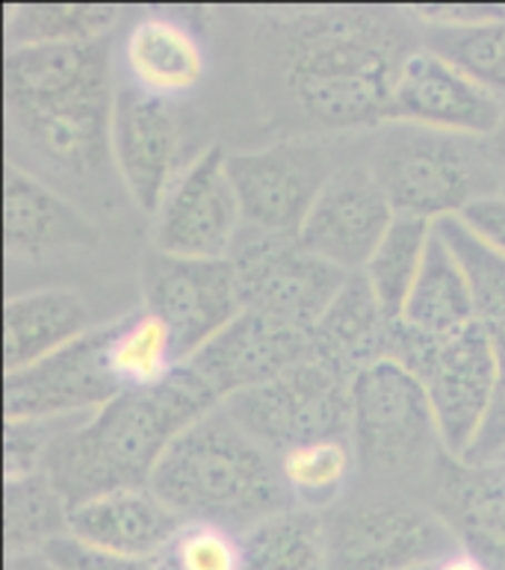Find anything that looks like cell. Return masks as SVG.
<instances>
[{"instance_id": "1", "label": "cell", "mask_w": 505, "mask_h": 570, "mask_svg": "<svg viewBox=\"0 0 505 570\" xmlns=\"http://www.w3.org/2000/svg\"><path fill=\"white\" fill-rule=\"evenodd\" d=\"M417 51L412 27L394 9H308L284 18L275 33L290 107L337 130L385 125L396 80Z\"/></svg>"}, {"instance_id": "2", "label": "cell", "mask_w": 505, "mask_h": 570, "mask_svg": "<svg viewBox=\"0 0 505 570\" xmlns=\"http://www.w3.org/2000/svg\"><path fill=\"white\" fill-rule=\"evenodd\" d=\"M7 112L27 160L66 187L98 180L112 160V107L107 45L9 48Z\"/></svg>"}, {"instance_id": "3", "label": "cell", "mask_w": 505, "mask_h": 570, "mask_svg": "<svg viewBox=\"0 0 505 570\" xmlns=\"http://www.w3.org/2000/svg\"><path fill=\"white\" fill-rule=\"evenodd\" d=\"M214 409V391L184 364L160 387L119 393L89 420L62 429L42 470L69 509L112 491L148 488L166 450Z\"/></svg>"}, {"instance_id": "4", "label": "cell", "mask_w": 505, "mask_h": 570, "mask_svg": "<svg viewBox=\"0 0 505 570\" xmlns=\"http://www.w3.org/2000/svg\"><path fill=\"white\" fill-rule=\"evenodd\" d=\"M148 488L184 520L216 523L237 535L293 502L278 459L225 409L196 420L171 443Z\"/></svg>"}, {"instance_id": "5", "label": "cell", "mask_w": 505, "mask_h": 570, "mask_svg": "<svg viewBox=\"0 0 505 570\" xmlns=\"http://www.w3.org/2000/svg\"><path fill=\"white\" fill-rule=\"evenodd\" d=\"M494 142L464 134L387 121L369 154V169L396 216L440 222L462 216L503 184Z\"/></svg>"}, {"instance_id": "6", "label": "cell", "mask_w": 505, "mask_h": 570, "mask_svg": "<svg viewBox=\"0 0 505 570\" xmlns=\"http://www.w3.org/2000/svg\"><path fill=\"white\" fill-rule=\"evenodd\" d=\"M385 361L405 366L423 384L446 455L455 461L471 459L491 417L499 382L497 350L485 325L473 323L449 337H428L394 320Z\"/></svg>"}, {"instance_id": "7", "label": "cell", "mask_w": 505, "mask_h": 570, "mask_svg": "<svg viewBox=\"0 0 505 570\" xmlns=\"http://www.w3.org/2000/svg\"><path fill=\"white\" fill-rule=\"evenodd\" d=\"M349 443L369 476L403 479L426 470L440 434L423 384L405 366L378 361L351 379Z\"/></svg>"}, {"instance_id": "8", "label": "cell", "mask_w": 505, "mask_h": 570, "mask_svg": "<svg viewBox=\"0 0 505 570\" xmlns=\"http://www.w3.org/2000/svg\"><path fill=\"white\" fill-rule=\"evenodd\" d=\"M225 411L275 459L314 441H349L351 379L310 357L225 402Z\"/></svg>"}, {"instance_id": "9", "label": "cell", "mask_w": 505, "mask_h": 570, "mask_svg": "<svg viewBox=\"0 0 505 570\" xmlns=\"http://www.w3.org/2000/svg\"><path fill=\"white\" fill-rule=\"evenodd\" d=\"M242 307L275 323L310 332L335 302L349 273L310 255L299 237L242 228L231 252Z\"/></svg>"}, {"instance_id": "10", "label": "cell", "mask_w": 505, "mask_h": 570, "mask_svg": "<svg viewBox=\"0 0 505 570\" xmlns=\"http://www.w3.org/2000/svg\"><path fill=\"white\" fill-rule=\"evenodd\" d=\"M326 532L328 570H414L458 550L440 514L396 497L351 502Z\"/></svg>"}, {"instance_id": "11", "label": "cell", "mask_w": 505, "mask_h": 570, "mask_svg": "<svg viewBox=\"0 0 505 570\" xmlns=\"http://www.w3.org/2000/svg\"><path fill=\"white\" fill-rule=\"evenodd\" d=\"M228 178L240 198L246 228L299 237L310 207L340 166L323 142H278L228 154Z\"/></svg>"}, {"instance_id": "12", "label": "cell", "mask_w": 505, "mask_h": 570, "mask_svg": "<svg viewBox=\"0 0 505 570\" xmlns=\"http://www.w3.org/2000/svg\"><path fill=\"white\" fill-rule=\"evenodd\" d=\"M146 307L169 325L180 364H187L207 341L246 311L240 275L231 257L192 261V257L151 255L142 273Z\"/></svg>"}, {"instance_id": "13", "label": "cell", "mask_w": 505, "mask_h": 570, "mask_svg": "<svg viewBox=\"0 0 505 570\" xmlns=\"http://www.w3.org/2000/svg\"><path fill=\"white\" fill-rule=\"evenodd\" d=\"M225 160L228 154L214 145L180 171L155 214V246L160 255L192 261L231 257L246 222Z\"/></svg>"}, {"instance_id": "14", "label": "cell", "mask_w": 505, "mask_h": 570, "mask_svg": "<svg viewBox=\"0 0 505 570\" xmlns=\"http://www.w3.org/2000/svg\"><path fill=\"white\" fill-rule=\"evenodd\" d=\"M112 163L121 184L142 210L157 214L184 163V125L175 101L146 95L133 83L116 86Z\"/></svg>"}, {"instance_id": "15", "label": "cell", "mask_w": 505, "mask_h": 570, "mask_svg": "<svg viewBox=\"0 0 505 570\" xmlns=\"http://www.w3.org/2000/svg\"><path fill=\"white\" fill-rule=\"evenodd\" d=\"M394 219V205L369 163H346L310 207L299 243L343 273H364Z\"/></svg>"}, {"instance_id": "16", "label": "cell", "mask_w": 505, "mask_h": 570, "mask_svg": "<svg viewBox=\"0 0 505 570\" xmlns=\"http://www.w3.org/2000/svg\"><path fill=\"white\" fill-rule=\"evenodd\" d=\"M121 387L107 366V328L89 332L39 364L7 373V420H62L98 411Z\"/></svg>"}, {"instance_id": "17", "label": "cell", "mask_w": 505, "mask_h": 570, "mask_svg": "<svg viewBox=\"0 0 505 570\" xmlns=\"http://www.w3.org/2000/svg\"><path fill=\"white\" fill-rule=\"evenodd\" d=\"M503 112V98L488 92L444 57L420 48L412 53L396 80L387 121L485 139L497 134Z\"/></svg>"}, {"instance_id": "18", "label": "cell", "mask_w": 505, "mask_h": 570, "mask_svg": "<svg viewBox=\"0 0 505 570\" xmlns=\"http://www.w3.org/2000/svg\"><path fill=\"white\" fill-rule=\"evenodd\" d=\"M310 357V332L275 323L255 311H242L214 341H207L189 357L187 366L214 391L216 400L228 402L237 393L273 382Z\"/></svg>"}, {"instance_id": "19", "label": "cell", "mask_w": 505, "mask_h": 570, "mask_svg": "<svg viewBox=\"0 0 505 570\" xmlns=\"http://www.w3.org/2000/svg\"><path fill=\"white\" fill-rule=\"evenodd\" d=\"M98 234L69 198L27 169L9 166L3 178V243L9 257L44 261L92 248Z\"/></svg>"}, {"instance_id": "20", "label": "cell", "mask_w": 505, "mask_h": 570, "mask_svg": "<svg viewBox=\"0 0 505 570\" xmlns=\"http://www.w3.org/2000/svg\"><path fill=\"white\" fill-rule=\"evenodd\" d=\"M184 523L151 488H128L75 505L69 535L130 559H157Z\"/></svg>"}, {"instance_id": "21", "label": "cell", "mask_w": 505, "mask_h": 570, "mask_svg": "<svg viewBox=\"0 0 505 570\" xmlns=\"http://www.w3.org/2000/svg\"><path fill=\"white\" fill-rule=\"evenodd\" d=\"M437 509L467 550L505 570L503 461H446L437 476Z\"/></svg>"}, {"instance_id": "22", "label": "cell", "mask_w": 505, "mask_h": 570, "mask_svg": "<svg viewBox=\"0 0 505 570\" xmlns=\"http://www.w3.org/2000/svg\"><path fill=\"white\" fill-rule=\"evenodd\" d=\"M390 325L394 320L369 287L367 275L351 273L323 320L310 328L314 357L355 379L360 370L385 361Z\"/></svg>"}, {"instance_id": "23", "label": "cell", "mask_w": 505, "mask_h": 570, "mask_svg": "<svg viewBox=\"0 0 505 570\" xmlns=\"http://www.w3.org/2000/svg\"><path fill=\"white\" fill-rule=\"evenodd\" d=\"M128 83L146 95L175 101L205 80L207 60L198 36L171 16H146L125 39Z\"/></svg>"}, {"instance_id": "24", "label": "cell", "mask_w": 505, "mask_h": 570, "mask_svg": "<svg viewBox=\"0 0 505 570\" xmlns=\"http://www.w3.org/2000/svg\"><path fill=\"white\" fill-rule=\"evenodd\" d=\"M437 230L453 246L462 266L471 275L473 293H476V307H479V323L494 341L499 364V382L497 396H494V409L485 423L479 443L473 446L467 461H491L505 452V261L494 252L482 246L479 239L473 237L471 230L464 228L458 216L435 222Z\"/></svg>"}, {"instance_id": "25", "label": "cell", "mask_w": 505, "mask_h": 570, "mask_svg": "<svg viewBox=\"0 0 505 570\" xmlns=\"http://www.w3.org/2000/svg\"><path fill=\"white\" fill-rule=\"evenodd\" d=\"M89 334V307L62 287L9 296L3 307V370L18 373Z\"/></svg>"}, {"instance_id": "26", "label": "cell", "mask_w": 505, "mask_h": 570, "mask_svg": "<svg viewBox=\"0 0 505 570\" xmlns=\"http://www.w3.org/2000/svg\"><path fill=\"white\" fill-rule=\"evenodd\" d=\"M426 48L505 101V9H428Z\"/></svg>"}, {"instance_id": "27", "label": "cell", "mask_w": 505, "mask_h": 570, "mask_svg": "<svg viewBox=\"0 0 505 570\" xmlns=\"http://www.w3.org/2000/svg\"><path fill=\"white\" fill-rule=\"evenodd\" d=\"M399 320L428 337H449L479 323L471 275L437 225Z\"/></svg>"}, {"instance_id": "28", "label": "cell", "mask_w": 505, "mask_h": 570, "mask_svg": "<svg viewBox=\"0 0 505 570\" xmlns=\"http://www.w3.org/2000/svg\"><path fill=\"white\" fill-rule=\"evenodd\" d=\"M107 366L125 393L160 387L184 364L169 325L146 307L107 328Z\"/></svg>"}, {"instance_id": "29", "label": "cell", "mask_w": 505, "mask_h": 570, "mask_svg": "<svg viewBox=\"0 0 505 570\" xmlns=\"http://www.w3.org/2000/svg\"><path fill=\"white\" fill-rule=\"evenodd\" d=\"M246 570H328V532L310 509H287L242 532Z\"/></svg>"}, {"instance_id": "30", "label": "cell", "mask_w": 505, "mask_h": 570, "mask_svg": "<svg viewBox=\"0 0 505 570\" xmlns=\"http://www.w3.org/2000/svg\"><path fill=\"white\" fill-rule=\"evenodd\" d=\"M7 500V553H42L53 538L69 535L71 509L51 476L27 473L3 482Z\"/></svg>"}, {"instance_id": "31", "label": "cell", "mask_w": 505, "mask_h": 570, "mask_svg": "<svg viewBox=\"0 0 505 570\" xmlns=\"http://www.w3.org/2000/svg\"><path fill=\"white\" fill-rule=\"evenodd\" d=\"M119 18L107 3H27L7 12V39L12 48L101 42Z\"/></svg>"}, {"instance_id": "32", "label": "cell", "mask_w": 505, "mask_h": 570, "mask_svg": "<svg viewBox=\"0 0 505 570\" xmlns=\"http://www.w3.org/2000/svg\"><path fill=\"white\" fill-rule=\"evenodd\" d=\"M432 234H435V222L396 216L390 230L382 239V246L376 248V255L369 257L364 275H367L369 287H373L390 320L403 316L408 293L420 275Z\"/></svg>"}, {"instance_id": "33", "label": "cell", "mask_w": 505, "mask_h": 570, "mask_svg": "<svg viewBox=\"0 0 505 570\" xmlns=\"http://www.w3.org/2000/svg\"><path fill=\"white\" fill-rule=\"evenodd\" d=\"M278 468L290 497L301 509H319L340 497L355 468L349 441H314L278 455Z\"/></svg>"}, {"instance_id": "34", "label": "cell", "mask_w": 505, "mask_h": 570, "mask_svg": "<svg viewBox=\"0 0 505 570\" xmlns=\"http://www.w3.org/2000/svg\"><path fill=\"white\" fill-rule=\"evenodd\" d=\"M155 562V570H246L237 532L187 520Z\"/></svg>"}, {"instance_id": "35", "label": "cell", "mask_w": 505, "mask_h": 570, "mask_svg": "<svg viewBox=\"0 0 505 570\" xmlns=\"http://www.w3.org/2000/svg\"><path fill=\"white\" fill-rule=\"evenodd\" d=\"M60 420H7V459H3V473L7 479L39 473L44 468L48 450L60 432H51Z\"/></svg>"}, {"instance_id": "36", "label": "cell", "mask_w": 505, "mask_h": 570, "mask_svg": "<svg viewBox=\"0 0 505 570\" xmlns=\"http://www.w3.org/2000/svg\"><path fill=\"white\" fill-rule=\"evenodd\" d=\"M42 556L53 564V570H155L151 559H130V556L110 553L101 547L83 544L75 535L53 538Z\"/></svg>"}, {"instance_id": "37", "label": "cell", "mask_w": 505, "mask_h": 570, "mask_svg": "<svg viewBox=\"0 0 505 570\" xmlns=\"http://www.w3.org/2000/svg\"><path fill=\"white\" fill-rule=\"evenodd\" d=\"M462 225L479 239L482 246L505 261V196L494 193L473 202L462 216Z\"/></svg>"}, {"instance_id": "38", "label": "cell", "mask_w": 505, "mask_h": 570, "mask_svg": "<svg viewBox=\"0 0 505 570\" xmlns=\"http://www.w3.org/2000/svg\"><path fill=\"white\" fill-rule=\"evenodd\" d=\"M432 570H494V564L485 562L479 553H473L467 547H458L453 553H446L440 562L432 564Z\"/></svg>"}, {"instance_id": "39", "label": "cell", "mask_w": 505, "mask_h": 570, "mask_svg": "<svg viewBox=\"0 0 505 570\" xmlns=\"http://www.w3.org/2000/svg\"><path fill=\"white\" fill-rule=\"evenodd\" d=\"M7 570H53L42 553H12L7 556Z\"/></svg>"}, {"instance_id": "40", "label": "cell", "mask_w": 505, "mask_h": 570, "mask_svg": "<svg viewBox=\"0 0 505 570\" xmlns=\"http://www.w3.org/2000/svg\"><path fill=\"white\" fill-rule=\"evenodd\" d=\"M494 148H497L499 160L505 163V112H503V121H499V130L494 134Z\"/></svg>"}, {"instance_id": "41", "label": "cell", "mask_w": 505, "mask_h": 570, "mask_svg": "<svg viewBox=\"0 0 505 570\" xmlns=\"http://www.w3.org/2000/svg\"><path fill=\"white\" fill-rule=\"evenodd\" d=\"M499 193H503V196H505V169H503V184H499Z\"/></svg>"}, {"instance_id": "42", "label": "cell", "mask_w": 505, "mask_h": 570, "mask_svg": "<svg viewBox=\"0 0 505 570\" xmlns=\"http://www.w3.org/2000/svg\"><path fill=\"white\" fill-rule=\"evenodd\" d=\"M414 570H432V564H426V568H414Z\"/></svg>"}]
</instances>
